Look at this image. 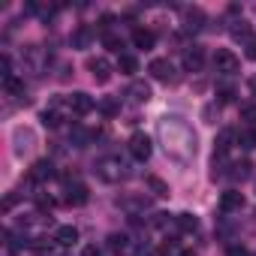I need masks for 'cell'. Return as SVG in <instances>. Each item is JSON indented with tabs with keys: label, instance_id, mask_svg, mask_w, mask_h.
<instances>
[{
	"label": "cell",
	"instance_id": "6da1fadb",
	"mask_svg": "<svg viewBox=\"0 0 256 256\" xmlns=\"http://www.w3.org/2000/svg\"><path fill=\"white\" fill-rule=\"evenodd\" d=\"M157 139L166 151V157L178 166H190L196 160V133H193V126L181 118V114H163L157 120Z\"/></svg>",
	"mask_w": 256,
	"mask_h": 256
},
{
	"label": "cell",
	"instance_id": "7a4b0ae2",
	"mask_svg": "<svg viewBox=\"0 0 256 256\" xmlns=\"http://www.w3.org/2000/svg\"><path fill=\"white\" fill-rule=\"evenodd\" d=\"M96 175L106 184H120L130 172H126V163L120 157H102V160H96Z\"/></svg>",
	"mask_w": 256,
	"mask_h": 256
},
{
	"label": "cell",
	"instance_id": "3957f363",
	"mask_svg": "<svg viewBox=\"0 0 256 256\" xmlns=\"http://www.w3.org/2000/svg\"><path fill=\"white\" fill-rule=\"evenodd\" d=\"M214 70H217L220 76H238L241 60H238L229 48H217V54H214Z\"/></svg>",
	"mask_w": 256,
	"mask_h": 256
},
{
	"label": "cell",
	"instance_id": "277c9868",
	"mask_svg": "<svg viewBox=\"0 0 256 256\" xmlns=\"http://www.w3.org/2000/svg\"><path fill=\"white\" fill-rule=\"evenodd\" d=\"M148 72H151V78H157V82H166V84L178 82V76H175V66H172V60H166V58H157V60H151Z\"/></svg>",
	"mask_w": 256,
	"mask_h": 256
},
{
	"label": "cell",
	"instance_id": "5b68a950",
	"mask_svg": "<svg viewBox=\"0 0 256 256\" xmlns=\"http://www.w3.org/2000/svg\"><path fill=\"white\" fill-rule=\"evenodd\" d=\"M126 148H130V154H133L139 163H145V160L151 157V151H154V148H151V139H148L145 133H133L130 142H126Z\"/></svg>",
	"mask_w": 256,
	"mask_h": 256
},
{
	"label": "cell",
	"instance_id": "8992f818",
	"mask_svg": "<svg viewBox=\"0 0 256 256\" xmlns=\"http://www.w3.org/2000/svg\"><path fill=\"white\" fill-rule=\"evenodd\" d=\"M181 64H184L187 72H199V70L205 66V48H202V46H190V48H184Z\"/></svg>",
	"mask_w": 256,
	"mask_h": 256
},
{
	"label": "cell",
	"instance_id": "52a82bcc",
	"mask_svg": "<svg viewBox=\"0 0 256 256\" xmlns=\"http://www.w3.org/2000/svg\"><path fill=\"white\" fill-rule=\"evenodd\" d=\"M66 106H70V112H76V114H90V112L96 108L94 96H88V94H82V90L70 94V96H66Z\"/></svg>",
	"mask_w": 256,
	"mask_h": 256
},
{
	"label": "cell",
	"instance_id": "ba28073f",
	"mask_svg": "<svg viewBox=\"0 0 256 256\" xmlns=\"http://www.w3.org/2000/svg\"><path fill=\"white\" fill-rule=\"evenodd\" d=\"M24 60H28V70H30V72H42L46 64H48V54H46L40 46H28V48H24Z\"/></svg>",
	"mask_w": 256,
	"mask_h": 256
},
{
	"label": "cell",
	"instance_id": "9c48e42d",
	"mask_svg": "<svg viewBox=\"0 0 256 256\" xmlns=\"http://www.w3.org/2000/svg\"><path fill=\"white\" fill-rule=\"evenodd\" d=\"M88 70H90V76H94L96 84H106V82L112 78V64H108L106 58H90V60H88Z\"/></svg>",
	"mask_w": 256,
	"mask_h": 256
},
{
	"label": "cell",
	"instance_id": "30bf717a",
	"mask_svg": "<svg viewBox=\"0 0 256 256\" xmlns=\"http://www.w3.org/2000/svg\"><path fill=\"white\" fill-rule=\"evenodd\" d=\"M12 142H16V154H18V157H24V154L34 148L36 136H34V130H28V126H18V130L12 133Z\"/></svg>",
	"mask_w": 256,
	"mask_h": 256
},
{
	"label": "cell",
	"instance_id": "8fae6325",
	"mask_svg": "<svg viewBox=\"0 0 256 256\" xmlns=\"http://www.w3.org/2000/svg\"><path fill=\"white\" fill-rule=\"evenodd\" d=\"M88 199H90V193H88V187H84L82 181H72V184H66V205H76V208H82V205H88Z\"/></svg>",
	"mask_w": 256,
	"mask_h": 256
},
{
	"label": "cell",
	"instance_id": "7c38bea8",
	"mask_svg": "<svg viewBox=\"0 0 256 256\" xmlns=\"http://www.w3.org/2000/svg\"><path fill=\"white\" fill-rule=\"evenodd\" d=\"M241 208H244V196L238 190H226L220 196V211L223 214H232V211H241Z\"/></svg>",
	"mask_w": 256,
	"mask_h": 256
},
{
	"label": "cell",
	"instance_id": "4fadbf2b",
	"mask_svg": "<svg viewBox=\"0 0 256 256\" xmlns=\"http://www.w3.org/2000/svg\"><path fill=\"white\" fill-rule=\"evenodd\" d=\"M126 96H130L136 106H142V102H148L154 94H151V84H148V82H133L130 90H126Z\"/></svg>",
	"mask_w": 256,
	"mask_h": 256
},
{
	"label": "cell",
	"instance_id": "5bb4252c",
	"mask_svg": "<svg viewBox=\"0 0 256 256\" xmlns=\"http://www.w3.org/2000/svg\"><path fill=\"white\" fill-rule=\"evenodd\" d=\"M48 178H54V166H52V160H40V163H34V169H30V181L46 184Z\"/></svg>",
	"mask_w": 256,
	"mask_h": 256
},
{
	"label": "cell",
	"instance_id": "9a60e30c",
	"mask_svg": "<svg viewBox=\"0 0 256 256\" xmlns=\"http://www.w3.org/2000/svg\"><path fill=\"white\" fill-rule=\"evenodd\" d=\"M154 42H157V36H154L151 30H145V28H136V30H133V46H136L139 52H151Z\"/></svg>",
	"mask_w": 256,
	"mask_h": 256
},
{
	"label": "cell",
	"instance_id": "2e32d148",
	"mask_svg": "<svg viewBox=\"0 0 256 256\" xmlns=\"http://www.w3.org/2000/svg\"><path fill=\"white\" fill-rule=\"evenodd\" d=\"M232 142H238V133H232V130H223V133L217 136V142H214V154L226 157V154H229V148H232Z\"/></svg>",
	"mask_w": 256,
	"mask_h": 256
},
{
	"label": "cell",
	"instance_id": "e0dca14e",
	"mask_svg": "<svg viewBox=\"0 0 256 256\" xmlns=\"http://www.w3.org/2000/svg\"><path fill=\"white\" fill-rule=\"evenodd\" d=\"M54 241H58L60 247H72V244H78V229H76V226H60V229L54 232Z\"/></svg>",
	"mask_w": 256,
	"mask_h": 256
},
{
	"label": "cell",
	"instance_id": "ac0fdd59",
	"mask_svg": "<svg viewBox=\"0 0 256 256\" xmlns=\"http://www.w3.org/2000/svg\"><path fill=\"white\" fill-rule=\"evenodd\" d=\"M202 24H205V12L199 6H193V10L184 12V28L187 30H202Z\"/></svg>",
	"mask_w": 256,
	"mask_h": 256
},
{
	"label": "cell",
	"instance_id": "d6986e66",
	"mask_svg": "<svg viewBox=\"0 0 256 256\" xmlns=\"http://www.w3.org/2000/svg\"><path fill=\"white\" fill-rule=\"evenodd\" d=\"M145 184H148V190H151L157 199H169V184H166L163 178H157V175H148V178H145Z\"/></svg>",
	"mask_w": 256,
	"mask_h": 256
},
{
	"label": "cell",
	"instance_id": "ffe728a7",
	"mask_svg": "<svg viewBox=\"0 0 256 256\" xmlns=\"http://www.w3.org/2000/svg\"><path fill=\"white\" fill-rule=\"evenodd\" d=\"M94 42V30L88 28V24H82L76 34H72V48H88Z\"/></svg>",
	"mask_w": 256,
	"mask_h": 256
},
{
	"label": "cell",
	"instance_id": "44dd1931",
	"mask_svg": "<svg viewBox=\"0 0 256 256\" xmlns=\"http://www.w3.org/2000/svg\"><path fill=\"white\" fill-rule=\"evenodd\" d=\"M229 34H232V40H241V42H250L253 36H250V24L244 22V18H238V22H232V28H229Z\"/></svg>",
	"mask_w": 256,
	"mask_h": 256
},
{
	"label": "cell",
	"instance_id": "7402d4cb",
	"mask_svg": "<svg viewBox=\"0 0 256 256\" xmlns=\"http://www.w3.org/2000/svg\"><path fill=\"white\" fill-rule=\"evenodd\" d=\"M175 220H178V232H187V235H190V232H196V229H199L196 214H187V211H184V214H178Z\"/></svg>",
	"mask_w": 256,
	"mask_h": 256
},
{
	"label": "cell",
	"instance_id": "603a6c76",
	"mask_svg": "<svg viewBox=\"0 0 256 256\" xmlns=\"http://www.w3.org/2000/svg\"><path fill=\"white\" fill-rule=\"evenodd\" d=\"M238 145L244 151H253L256 148V126H244V130L238 133Z\"/></svg>",
	"mask_w": 256,
	"mask_h": 256
},
{
	"label": "cell",
	"instance_id": "cb8c5ba5",
	"mask_svg": "<svg viewBox=\"0 0 256 256\" xmlns=\"http://www.w3.org/2000/svg\"><path fill=\"white\" fill-rule=\"evenodd\" d=\"M42 124L48 126V130H58V126L64 124V114H60V108L54 106V108H46L42 112Z\"/></svg>",
	"mask_w": 256,
	"mask_h": 256
},
{
	"label": "cell",
	"instance_id": "d4e9b609",
	"mask_svg": "<svg viewBox=\"0 0 256 256\" xmlns=\"http://www.w3.org/2000/svg\"><path fill=\"white\" fill-rule=\"evenodd\" d=\"M118 70H120L124 76H136V72H139V60H136L133 54H120V60H118Z\"/></svg>",
	"mask_w": 256,
	"mask_h": 256
},
{
	"label": "cell",
	"instance_id": "484cf974",
	"mask_svg": "<svg viewBox=\"0 0 256 256\" xmlns=\"http://www.w3.org/2000/svg\"><path fill=\"white\" fill-rule=\"evenodd\" d=\"M106 118H118L120 114V102L114 100V96H106V100H100V106H96Z\"/></svg>",
	"mask_w": 256,
	"mask_h": 256
},
{
	"label": "cell",
	"instance_id": "4316f807",
	"mask_svg": "<svg viewBox=\"0 0 256 256\" xmlns=\"http://www.w3.org/2000/svg\"><path fill=\"white\" fill-rule=\"evenodd\" d=\"M4 88H6V94H10V96H18V100L24 96V82H22V78H16V76H12V78H6V82H4ZM24 100H28V96H24Z\"/></svg>",
	"mask_w": 256,
	"mask_h": 256
},
{
	"label": "cell",
	"instance_id": "83f0119b",
	"mask_svg": "<svg viewBox=\"0 0 256 256\" xmlns=\"http://www.w3.org/2000/svg\"><path fill=\"white\" fill-rule=\"evenodd\" d=\"M118 205H120L124 211H133V214H136V211H145V208H148V199H145V196H142V199H118Z\"/></svg>",
	"mask_w": 256,
	"mask_h": 256
},
{
	"label": "cell",
	"instance_id": "f1b7e54d",
	"mask_svg": "<svg viewBox=\"0 0 256 256\" xmlns=\"http://www.w3.org/2000/svg\"><path fill=\"white\" fill-rule=\"evenodd\" d=\"M250 169H253V166H250V160H241V163H235V166H232V172H229V175H232L235 181H247V178H250Z\"/></svg>",
	"mask_w": 256,
	"mask_h": 256
},
{
	"label": "cell",
	"instance_id": "f546056e",
	"mask_svg": "<svg viewBox=\"0 0 256 256\" xmlns=\"http://www.w3.org/2000/svg\"><path fill=\"white\" fill-rule=\"evenodd\" d=\"M70 139L76 142V148H88L90 133H88V130H82V126H72V136H70Z\"/></svg>",
	"mask_w": 256,
	"mask_h": 256
},
{
	"label": "cell",
	"instance_id": "4dcf8cb0",
	"mask_svg": "<svg viewBox=\"0 0 256 256\" xmlns=\"http://www.w3.org/2000/svg\"><path fill=\"white\" fill-rule=\"evenodd\" d=\"M235 94H238V90H235L232 84H217V102H232Z\"/></svg>",
	"mask_w": 256,
	"mask_h": 256
},
{
	"label": "cell",
	"instance_id": "1f68e13d",
	"mask_svg": "<svg viewBox=\"0 0 256 256\" xmlns=\"http://www.w3.org/2000/svg\"><path fill=\"white\" fill-rule=\"evenodd\" d=\"M108 247L126 253V250H130V238H126V235H112V238H108Z\"/></svg>",
	"mask_w": 256,
	"mask_h": 256
},
{
	"label": "cell",
	"instance_id": "d6a6232c",
	"mask_svg": "<svg viewBox=\"0 0 256 256\" xmlns=\"http://www.w3.org/2000/svg\"><path fill=\"white\" fill-rule=\"evenodd\" d=\"M102 42H106V48H108V52H118V54H120V48H124V40H120V36H114V34L102 36Z\"/></svg>",
	"mask_w": 256,
	"mask_h": 256
},
{
	"label": "cell",
	"instance_id": "836d02e7",
	"mask_svg": "<svg viewBox=\"0 0 256 256\" xmlns=\"http://www.w3.org/2000/svg\"><path fill=\"white\" fill-rule=\"evenodd\" d=\"M0 76H4V82H6V78H12V64H10V54L0 58Z\"/></svg>",
	"mask_w": 256,
	"mask_h": 256
},
{
	"label": "cell",
	"instance_id": "e575fe53",
	"mask_svg": "<svg viewBox=\"0 0 256 256\" xmlns=\"http://www.w3.org/2000/svg\"><path fill=\"white\" fill-rule=\"evenodd\" d=\"M241 120L256 124V106H244V108H241Z\"/></svg>",
	"mask_w": 256,
	"mask_h": 256
},
{
	"label": "cell",
	"instance_id": "d590c367",
	"mask_svg": "<svg viewBox=\"0 0 256 256\" xmlns=\"http://www.w3.org/2000/svg\"><path fill=\"white\" fill-rule=\"evenodd\" d=\"M112 24H114V16H102V18H100V30H102V36H108Z\"/></svg>",
	"mask_w": 256,
	"mask_h": 256
},
{
	"label": "cell",
	"instance_id": "8d00e7d4",
	"mask_svg": "<svg viewBox=\"0 0 256 256\" xmlns=\"http://www.w3.org/2000/svg\"><path fill=\"white\" fill-rule=\"evenodd\" d=\"M82 256H102V250H100L96 244H90V247H84V250H82Z\"/></svg>",
	"mask_w": 256,
	"mask_h": 256
},
{
	"label": "cell",
	"instance_id": "74e56055",
	"mask_svg": "<svg viewBox=\"0 0 256 256\" xmlns=\"http://www.w3.org/2000/svg\"><path fill=\"white\" fill-rule=\"evenodd\" d=\"M36 202H40V208H52V205H54L52 196H36Z\"/></svg>",
	"mask_w": 256,
	"mask_h": 256
},
{
	"label": "cell",
	"instance_id": "f35d334b",
	"mask_svg": "<svg viewBox=\"0 0 256 256\" xmlns=\"http://www.w3.org/2000/svg\"><path fill=\"white\" fill-rule=\"evenodd\" d=\"M247 58H250V60H256V36L247 42Z\"/></svg>",
	"mask_w": 256,
	"mask_h": 256
},
{
	"label": "cell",
	"instance_id": "ab89813d",
	"mask_svg": "<svg viewBox=\"0 0 256 256\" xmlns=\"http://www.w3.org/2000/svg\"><path fill=\"white\" fill-rule=\"evenodd\" d=\"M226 256H247V250H244V247H229Z\"/></svg>",
	"mask_w": 256,
	"mask_h": 256
},
{
	"label": "cell",
	"instance_id": "60d3db41",
	"mask_svg": "<svg viewBox=\"0 0 256 256\" xmlns=\"http://www.w3.org/2000/svg\"><path fill=\"white\" fill-rule=\"evenodd\" d=\"M202 114H205V120H208V124H217V120H214V106H208Z\"/></svg>",
	"mask_w": 256,
	"mask_h": 256
},
{
	"label": "cell",
	"instance_id": "b9f144b4",
	"mask_svg": "<svg viewBox=\"0 0 256 256\" xmlns=\"http://www.w3.org/2000/svg\"><path fill=\"white\" fill-rule=\"evenodd\" d=\"M34 12H40V6H36V4H34ZM52 16H54V10H42V18H52Z\"/></svg>",
	"mask_w": 256,
	"mask_h": 256
},
{
	"label": "cell",
	"instance_id": "7bdbcfd3",
	"mask_svg": "<svg viewBox=\"0 0 256 256\" xmlns=\"http://www.w3.org/2000/svg\"><path fill=\"white\" fill-rule=\"evenodd\" d=\"M151 256H169V247H166V250H154Z\"/></svg>",
	"mask_w": 256,
	"mask_h": 256
},
{
	"label": "cell",
	"instance_id": "ee69618b",
	"mask_svg": "<svg viewBox=\"0 0 256 256\" xmlns=\"http://www.w3.org/2000/svg\"><path fill=\"white\" fill-rule=\"evenodd\" d=\"M250 90H253V96H256V78H250Z\"/></svg>",
	"mask_w": 256,
	"mask_h": 256
},
{
	"label": "cell",
	"instance_id": "f6af8a7d",
	"mask_svg": "<svg viewBox=\"0 0 256 256\" xmlns=\"http://www.w3.org/2000/svg\"><path fill=\"white\" fill-rule=\"evenodd\" d=\"M178 256H196V253H193V250H184V253H178Z\"/></svg>",
	"mask_w": 256,
	"mask_h": 256
}]
</instances>
